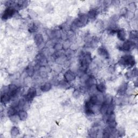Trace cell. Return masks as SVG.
I'll list each match as a JSON object with an SVG mask.
<instances>
[{"label":"cell","mask_w":138,"mask_h":138,"mask_svg":"<svg viewBox=\"0 0 138 138\" xmlns=\"http://www.w3.org/2000/svg\"><path fill=\"white\" fill-rule=\"evenodd\" d=\"M119 62L121 65L128 67H132L135 63L134 58L131 55H126L122 57Z\"/></svg>","instance_id":"cell-1"},{"label":"cell","mask_w":138,"mask_h":138,"mask_svg":"<svg viewBox=\"0 0 138 138\" xmlns=\"http://www.w3.org/2000/svg\"><path fill=\"white\" fill-rule=\"evenodd\" d=\"M16 12V9L12 7H9L8 8L5 10L3 15H2V18L3 19H7L10 18L14 15Z\"/></svg>","instance_id":"cell-2"},{"label":"cell","mask_w":138,"mask_h":138,"mask_svg":"<svg viewBox=\"0 0 138 138\" xmlns=\"http://www.w3.org/2000/svg\"><path fill=\"white\" fill-rule=\"evenodd\" d=\"M87 20H88V17L84 15L82 16L74 21V24L77 27H82L86 24Z\"/></svg>","instance_id":"cell-3"},{"label":"cell","mask_w":138,"mask_h":138,"mask_svg":"<svg viewBox=\"0 0 138 138\" xmlns=\"http://www.w3.org/2000/svg\"><path fill=\"white\" fill-rule=\"evenodd\" d=\"M36 95V90L34 87H31L28 91L26 96V100L28 101H30L33 100Z\"/></svg>","instance_id":"cell-4"},{"label":"cell","mask_w":138,"mask_h":138,"mask_svg":"<svg viewBox=\"0 0 138 138\" xmlns=\"http://www.w3.org/2000/svg\"><path fill=\"white\" fill-rule=\"evenodd\" d=\"M134 47V42L129 41H127L125 42L123 44L121 47L122 50L129 51H130V50H131L132 49H133Z\"/></svg>","instance_id":"cell-5"},{"label":"cell","mask_w":138,"mask_h":138,"mask_svg":"<svg viewBox=\"0 0 138 138\" xmlns=\"http://www.w3.org/2000/svg\"><path fill=\"white\" fill-rule=\"evenodd\" d=\"M11 96L8 92H4L1 96V102L4 104H7L11 99Z\"/></svg>","instance_id":"cell-6"},{"label":"cell","mask_w":138,"mask_h":138,"mask_svg":"<svg viewBox=\"0 0 138 138\" xmlns=\"http://www.w3.org/2000/svg\"><path fill=\"white\" fill-rule=\"evenodd\" d=\"M98 52L99 55H100V56L105 58H109V52H108L107 50L104 47H99L98 50Z\"/></svg>","instance_id":"cell-7"},{"label":"cell","mask_w":138,"mask_h":138,"mask_svg":"<svg viewBox=\"0 0 138 138\" xmlns=\"http://www.w3.org/2000/svg\"><path fill=\"white\" fill-rule=\"evenodd\" d=\"M64 77L66 81H67L68 82H70L74 81V80L75 79V78H76V76H75L74 73H73V72H71V71H69L65 73L64 75Z\"/></svg>","instance_id":"cell-8"},{"label":"cell","mask_w":138,"mask_h":138,"mask_svg":"<svg viewBox=\"0 0 138 138\" xmlns=\"http://www.w3.org/2000/svg\"><path fill=\"white\" fill-rule=\"evenodd\" d=\"M117 36L118 38L122 41L126 39V32L124 29H120L117 31Z\"/></svg>","instance_id":"cell-9"},{"label":"cell","mask_w":138,"mask_h":138,"mask_svg":"<svg viewBox=\"0 0 138 138\" xmlns=\"http://www.w3.org/2000/svg\"><path fill=\"white\" fill-rule=\"evenodd\" d=\"M43 37L41 34H37L35 36V41L37 46L41 45L43 42Z\"/></svg>","instance_id":"cell-10"},{"label":"cell","mask_w":138,"mask_h":138,"mask_svg":"<svg viewBox=\"0 0 138 138\" xmlns=\"http://www.w3.org/2000/svg\"><path fill=\"white\" fill-rule=\"evenodd\" d=\"M89 101L91 102L93 105H96L99 103V99L97 96L94 95V96H92L91 97V98H90Z\"/></svg>","instance_id":"cell-11"},{"label":"cell","mask_w":138,"mask_h":138,"mask_svg":"<svg viewBox=\"0 0 138 138\" xmlns=\"http://www.w3.org/2000/svg\"><path fill=\"white\" fill-rule=\"evenodd\" d=\"M51 88V85L49 83H47L44 84L41 87V90L43 92H47L49 91V90Z\"/></svg>","instance_id":"cell-12"},{"label":"cell","mask_w":138,"mask_h":138,"mask_svg":"<svg viewBox=\"0 0 138 138\" xmlns=\"http://www.w3.org/2000/svg\"><path fill=\"white\" fill-rule=\"evenodd\" d=\"M96 89L97 91H98L100 92H104L106 90V86L104 84H100L97 85Z\"/></svg>","instance_id":"cell-13"},{"label":"cell","mask_w":138,"mask_h":138,"mask_svg":"<svg viewBox=\"0 0 138 138\" xmlns=\"http://www.w3.org/2000/svg\"><path fill=\"white\" fill-rule=\"evenodd\" d=\"M18 117L21 120H24L27 117V113L26 112L21 111L18 113Z\"/></svg>","instance_id":"cell-14"},{"label":"cell","mask_w":138,"mask_h":138,"mask_svg":"<svg viewBox=\"0 0 138 138\" xmlns=\"http://www.w3.org/2000/svg\"><path fill=\"white\" fill-rule=\"evenodd\" d=\"M16 107H15L14 106L10 107L9 108L8 110V114L9 116H12L15 114L16 113Z\"/></svg>","instance_id":"cell-15"},{"label":"cell","mask_w":138,"mask_h":138,"mask_svg":"<svg viewBox=\"0 0 138 138\" xmlns=\"http://www.w3.org/2000/svg\"><path fill=\"white\" fill-rule=\"evenodd\" d=\"M108 106H109V104L105 103L104 102L103 104H102V106L101 107V109H100V112L102 114H106V113L107 112Z\"/></svg>","instance_id":"cell-16"},{"label":"cell","mask_w":138,"mask_h":138,"mask_svg":"<svg viewBox=\"0 0 138 138\" xmlns=\"http://www.w3.org/2000/svg\"><path fill=\"white\" fill-rule=\"evenodd\" d=\"M97 15V12L94 10H92L90 11L89 12V13L88 14V18H90L91 19H93Z\"/></svg>","instance_id":"cell-17"},{"label":"cell","mask_w":138,"mask_h":138,"mask_svg":"<svg viewBox=\"0 0 138 138\" xmlns=\"http://www.w3.org/2000/svg\"><path fill=\"white\" fill-rule=\"evenodd\" d=\"M126 89H127V84H124L120 86V89L119 90V91L120 93V94H124V93L126 92Z\"/></svg>","instance_id":"cell-18"},{"label":"cell","mask_w":138,"mask_h":138,"mask_svg":"<svg viewBox=\"0 0 138 138\" xmlns=\"http://www.w3.org/2000/svg\"><path fill=\"white\" fill-rule=\"evenodd\" d=\"M11 134L13 135V136H16V135L18 134L19 133L18 129L16 127H14L11 129Z\"/></svg>","instance_id":"cell-19"},{"label":"cell","mask_w":138,"mask_h":138,"mask_svg":"<svg viewBox=\"0 0 138 138\" xmlns=\"http://www.w3.org/2000/svg\"><path fill=\"white\" fill-rule=\"evenodd\" d=\"M25 103H26V101H25V100L23 99H21L18 102V105H17V107L19 108L23 107L24 106V105H25Z\"/></svg>","instance_id":"cell-20"},{"label":"cell","mask_w":138,"mask_h":138,"mask_svg":"<svg viewBox=\"0 0 138 138\" xmlns=\"http://www.w3.org/2000/svg\"><path fill=\"white\" fill-rule=\"evenodd\" d=\"M130 36H131V38L133 39H137V32L136 31H134L131 32V35H130Z\"/></svg>","instance_id":"cell-21"}]
</instances>
